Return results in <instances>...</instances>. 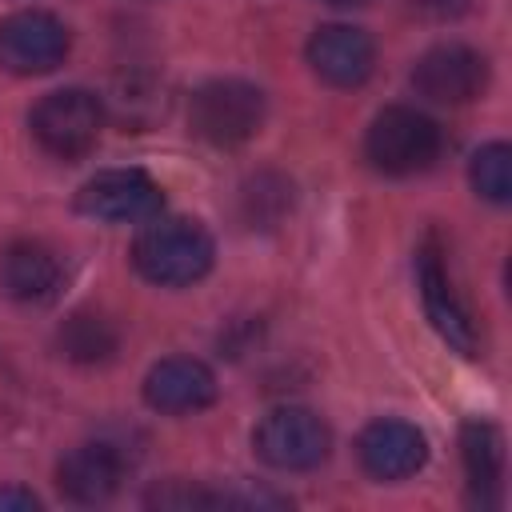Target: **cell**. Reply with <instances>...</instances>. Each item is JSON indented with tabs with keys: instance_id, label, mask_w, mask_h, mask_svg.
I'll return each instance as SVG.
<instances>
[{
	"instance_id": "d6986e66",
	"label": "cell",
	"mask_w": 512,
	"mask_h": 512,
	"mask_svg": "<svg viewBox=\"0 0 512 512\" xmlns=\"http://www.w3.org/2000/svg\"><path fill=\"white\" fill-rule=\"evenodd\" d=\"M416 4L428 8V12H436V16H456V12L468 8V0H416Z\"/></svg>"
},
{
	"instance_id": "4fadbf2b",
	"label": "cell",
	"mask_w": 512,
	"mask_h": 512,
	"mask_svg": "<svg viewBox=\"0 0 512 512\" xmlns=\"http://www.w3.org/2000/svg\"><path fill=\"white\" fill-rule=\"evenodd\" d=\"M144 400L156 412H196L216 400V376L192 356H168L148 372Z\"/></svg>"
},
{
	"instance_id": "ffe728a7",
	"label": "cell",
	"mask_w": 512,
	"mask_h": 512,
	"mask_svg": "<svg viewBox=\"0 0 512 512\" xmlns=\"http://www.w3.org/2000/svg\"><path fill=\"white\" fill-rule=\"evenodd\" d=\"M328 4H340V8H348V4H368V0H328Z\"/></svg>"
},
{
	"instance_id": "8992f818",
	"label": "cell",
	"mask_w": 512,
	"mask_h": 512,
	"mask_svg": "<svg viewBox=\"0 0 512 512\" xmlns=\"http://www.w3.org/2000/svg\"><path fill=\"white\" fill-rule=\"evenodd\" d=\"M68 28L52 12H12L0 20V64L16 76H40L64 64Z\"/></svg>"
},
{
	"instance_id": "7a4b0ae2",
	"label": "cell",
	"mask_w": 512,
	"mask_h": 512,
	"mask_svg": "<svg viewBox=\"0 0 512 512\" xmlns=\"http://www.w3.org/2000/svg\"><path fill=\"white\" fill-rule=\"evenodd\" d=\"M192 132L216 148H236L252 140L264 124V92L248 80H208L188 104Z\"/></svg>"
},
{
	"instance_id": "8fae6325",
	"label": "cell",
	"mask_w": 512,
	"mask_h": 512,
	"mask_svg": "<svg viewBox=\"0 0 512 512\" xmlns=\"http://www.w3.org/2000/svg\"><path fill=\"white\" fill-rule=\"evenodd\" d=\"M124 472H128L124 452L116 444H108V440H92V444L72 448L60 460L56 484L76 504H104V500H112L120 492Z\"/></svg>"
},
{
	"instance_id": "ba28073f",
	"label": "cell",
	"mask_w": 512,
	"mask_h": 512,
	"mask_svg": "<svg viewBox=\"0 0 512 512\" xmlns=\"http://www.w3.org/2000/svg\"><path fill=\"white\" fill-rule=\"evenodd\" d=\"M412 84L436 104H468L488 84V60L468 44H436L416 60Z\"/></svg>"
},
{
	"instance_id": "9c48e42d",
	"label": "cell",
	"mask_w": 512,
	"mask_h": 512,
	"mask_svg": "<svg viewBox=\"0 0 512 512\" xmlns=\"http://www.w3.org/2000/svg\"><path fill=\"white\" fill-rule=\"evenodd\" d=\"M308 64L312 72L332 88H356L376 68L372 36L352 24H324L308 40Z\"/></svg>"
},
{
	"instance_id": "30bf717a",
	"label": "cell",
	"mask_w": 512,
	"mask_h": 512,
	"mask_svg": "<svg viewBox=\"0 0 512 512\" xmlns=\"http://www.w3.org/2000/svg\"><path fill=\"white\" fill-rule=\"evenodd\" d=\"M356 452H360L364 472L376 480H404V476L420 472L428 460L424 432L408 420H372L360 432Z\"/></svg>"
},
{
	"instance_id": "e0dca14e",
	"label": "cell",
	"mask_w": 512,
	"mask_h": 512,
	"mask_svg": "<svg viewBox=\"0 0 512 512\" xmlns=\"http://www.w3.org/2000/svg\"><path fill=\"white\" fill-rule=\"evenodd\" d=\"M472 188L492 200V204H504L512 196V148L508 144H484L476 156H472Z\"/></svg>"
},
{
	"instance_id": "9a60e30c",
	"label": "cell",
	"mask_w": 512,
	"mask_h": 512,
	"mask_svg": "<svg viewBox=\"0 0 512 512\" xmlns=\"http://www.w3.org/2000/svg\"><path fill=\"white\" fill-rule=\"evenodd\" d=\"M460 448H464V472L480 504L500 500V480H504V440L488 420H468L460 428Z\"/></svg>"
},
{
	"instance_id": "52a82bcc",
	"label": "cell",
	"mask_w": 512,
	"mask_h": 512,
	"mask_svg": "<svg viewBox=\"0 0 512 512\" xmlns=\"http://www.w3.org/2000/svg\"><path fill=\"white\" fill-rule=\"evenodd\" d=\"M76 204H80L84 216H96V220H108V224H140V220H152L164 208V192L140 168H112V172L92 176L80 188Z\"/></svg>"
},
{
	"instance_id": "7c38bea8",
	"label": "cell",
	"mask_w": 512,
	"mask_h": 512,
	"mask_svg": "<svg viewBox=\"0 0 512 512\" xmlns=\"http://www.w3.org/2000/svg\"><path fill=\"white\" fill-rule=\"evenodd\" d=\"M416 280H420V296H424V312L432 320V328L464 356L476 352V324L468 316V308L460 304V296L452 292V280L440 264V252L432 244L420 248L416 256Z\"/></svg>"
},
{
	"instance_id": "277c9868",
	"label": "cell",
	"mask_w": 512,
	"mask_h": 512,
	"mask_svg": "<svg viewBox=\"0 0 512 512\" xmlns=\"http://www.w3.org/2000/svg\"><path fill=\"white\" fill-rule=\"evenodd\" d=\"M368 160L388 176L420 172L440 152V128L416 108H384L368 128Z\"/></svg>"
},
{
	"instance_id": "5bb4252c",
	"label": "cell",
	"mask_w": 512,
	"mask_h": 512,
	"mask_svg": "<svg viewBox=\"0 0 512 512\" xmlns=\"http://www.w3.org/2000/svg\"><path fill=\"white\" fill-rule=\"evenodd\" d=\"M0 288L20 304H48L60 292V260L36 240H16L0 252Z\"/></svg>"
},
{
	"instance_id": "2e32d148",
	"label": "cell",
	"mask_w": 512,
	"mask_h": 512,
	"mask_svg": "<svg viewBox=\"0 0 512 512\" xmlns=\"http://www.w3.org/2000/svg\"><path fill=\"white\" fill-rule=\"evenodd\" d=\"M60 352L80 364H100L116 352V332L108 320H100L92 312H76L60 328Z\"/></svg>"
},
{
	"instance_id": "ac0fdd59",
	"label": "cell",
	"mask_w": 512,
	"mask_h": 512,
	"mask_svg": "<svg viewBox=\"0 0 512 512\" xmlns=\"http://www.w3.org/2000/svg\"><path fill=\"white\" fill-rule=\"evenodd\" d=\"M40 500L28 488H0V512H36Z\"/></svg>"
},
{
	"instance_id": "5b68a950",
	"label": "cell",
	"mask_w": 512,
	"mask_h": 512,
	"mask_svg": "<svg viewBox=\"0 0 512 512\" xmlns=\"http://www.w3.org/2000/svg\"><path fill=\"white\" fill-rule=\"evenodd\" d=\"M328 444H332L328 424L308 408H276L252 432L256 456L280 472L316 468L328 456Z\"/></svg>"
},
{
	"instance_id": "6da1fadb",
	"label": "cell",
	"mask_w": 512,
	"mask_h": 512,
	"mask_svg": "<svg viewBox=\"0 0 512 512\" xmlns=\"http://www.w3.org/2000/svg\"><path fill=\"white\" fill-rule=\"evenodd\" d=\"M212 256V236L196 220H156L132 244L136 272L164 288L196 284L212 268Z\"/></svg>"
},
{
	"instance_id": "3957f363",
	"label": "cell",
	"mask_w": 512,
	"mask_h": 512,
	"mask_svg": "<svg viewBox=\"0 0 512 512\" xmlns=\"http://www.w3.org/2000/svg\"><path fill=\"white\" fill-rule=\"evenodd\" d=\"M100 124H104V112H100V100L84 88H60V92H48L32 116H28V128L36 136V144L60 160H76L84 156L96 136H100Z\"/></svg>"
}]
</instances>
